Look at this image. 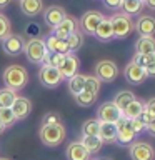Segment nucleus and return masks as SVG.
<instances>
[{"mask_svg": "<svg viewBox=\"0 0 155 160\" xmlns=\"http://www.w3.org/2000/svg\"><path fill=\"white\" fill-rule=\"evenodd\" d=\"M3 83L7 88H12V90H22L27 87L28 83V70L23 67V65H8L7 68L3 70Z\"/></svg>", "mask_w": 155, "mask_h": 160, "instance_id": "1", "label": "nucleus"}, {"mask_svg": "<svg viewBox=\"0 0 155 160\" xmlns=\"http://www.w3.org/2000/svg\"><path fill=\"white\" fill-rule=\"evenodd\" d=\"M38 138L45 147H58L60 143L67 138V128L63 123H53V125H40Z\"/></svg>", "mask_w": 155, "mask_h": 160, "instance_id": "2", "label": "nucleus"}, {"mask_svg": "<svg viewBox=\"0 0 155 160\" xmlns=\"http://www.w3.org/2000/svg\"><path fill=\"white\" fill-rule=\"evenodd\" d=\"M110 23H112V30H113V38L117 40H123L127 38L130 33L133 32V20L132 17H128L123 12H117L110 17Z\"/></svg>", "mask_w": 155, "mask_h": 160, "instance_id": "3", "label": "nucleus"}, {"mask_svg": "<svg viewBox=\"0 0 155 160\" xmlns=\"http://www.w3.org/2000/svg\"><path fill=\"white\" fill-rule=\"evenodd\" d=\"M23 53L30 63H43V58L47 55V47L42 38H28L25 40Z\"/></svg>", "mask_w": 155, "mask_h": 160, "instance_id": "4", "label": "nucleus"}, {"mask_svg": "<svg viewBox=\"0 0 155 160\" xmlns=\"http://www.w3.org/2000/svg\"><path fill=\"white\" fill-rule=\"evenodd\" d=\"M105 15L98 10H87L78 20V30L83 35H93L97 30L98 23L103 20Z\"/></svg>", "mask_w": 155, "mask_h": 160, "instance_id": "5", "label": "nucleus"}, {"mask_svg": "<svg viewBox=\"0 0 155 160\" xmlns=\"http://www.w3.org/2000/svg\"><path fill=\"white\" fill-rule=\"evenodd\" d=\"M38 82L45 88H57L63 82V77L58 68L50 67V65H42L38 70Z\"/></svg>", "mask_w": 155, "mask_h": 160, "instance_id": "6", "label": "nucleus"}, {"mask_svg": "<svg viewBox=\"0 0 155 160\" xmlns=\"http://www.w3.org/2000/svg\"><path fill=\"white\" fill-rule=\"evenodd\" d=\"M95 77L100 82L112 83L115 78L118 77V67L113 60H100L95 65Z\"/></svg>", "mask_w": 155, "mask_h": 160, "instance_id": "7", "label": "nucleus"}, {"mask_svg": "<svg viewBox=\"0 0 155 160\" xmlns=\"http://www.w3.org/2000/svg\"><path fill=\"white\" fill-rule=\"evenodd\" d=\"M115 127H117V143L118 145H132L135 142V137L137 133L132 130V125H130V120L125 118L123 115L120 117L117 122H115Z\"/></svg>", "mask_w": 155, "mask_h": 160, "instance_id": "8", "label": "nucleus"}, {"mask_svg": "<svg viewBox=\"0 0 155 160\" xmlns=\"http://www.w3.org/2000/svg\"><path fill=\"white\" fill-rule=\"evenodd\" d=\"M130 158L132 160H153L155 158V148L148 142L137 140L130 145Z\"/></svg>", "mask_w": 155, "mask_h": 160, "instance_id": "9", "label": "nucleus"}, {"mask_svg": "<svg viewBox=\"0 0 155 160\" xmlns=\"http://www.w3.org/2000/svg\"><path fill=\"white\" fill-rule=\"evenodd\" d=\"M120 117H122V110H118V107L113 102H103V103L98 105L97 120H100V122L115 123Z\"/></svg>", "mask_w": 155, "mask_h": 160, "instance_id": "10", "label": "nucleus"}, {"mask_svg": "<svg viewBox=\"0 0 155 160\" xmlns=\"http://www.w3.org/2000/svg\"><path fill=\"white\" fill-rule=\"evenodd\" d=\"M123 77L125 80L130 83V85H140V83H143L145 80L148 78V75L147 72H145V68L143 67H140V65H137L135 62H130L125 65V68H123Z\"/></svg>", "mask_w": 155, "mask_h": 160, "instance_id": "11", "label": "nucleus"}, {"mask_svg": "<svg viewBox=\"0 0 155 160\" xmlns=\"http://www.w3.org/2000/svg\"><path fill=\"white\" fill-rule=\"evenodd\" d=\"M23 45H25V40L22 35L18 33H10L8 37H5L2 40V48L3 52L10 55V57H17L23 52Z\"/></svg>", "mask_w": 155, "mask_h": 160, "instance_id": "12", "label": "nucleus"}, {"mask_svg": "<svg viewBox=\"0 0 155 160\" xmlns=\"http://www.w3.org/2000/svg\"><path fill=\"white\" fill-rule=\"evenodd\" d=\"M133 30L140 37H153L155 35V17L153 15H138L133 22Z\"/></svg>", "mask_w": 155, "mask_h": 160, "instance_id": "13", "label": "nucleus"}, {"mask_svg": "<svg viewBox=\"0 0 155 160\" xmlns=\"http://www.w3.org/2000/svg\"><path fill=\"white\" fill-rule=\"evenodd\" d=\"M65 17H67V12H65V8L60 7V5H50V7H47L43 10V22L52 30L57 27Z\"/></svg>", "mask_w": 155, "mask_h": 160, "instance_id": "14", "label": "nucleus"}, {"mask_svg": "<svg viewBox=\"0 0 155 160\" xmlns=\"http://www.w3.org/2000/svg\"><path fill=\"white\" fill-rule=\"evenodd\" d=\"M75 30H78V20L75 17L67 15V17H65L62 22L52 30V33L55 35V37H58V38H67V37H70V35L75 32Z\"/></svg>", "mask_w": 155, "mask_h": 160, "instance_id": "15", "label": "nucleus"}, {"mask_svg": "<svg viewBox=\"0 0 155 160\" xmlns=\"http://www.w3.org/2000/svg\"><path fill=\"white\" fill-rule=\"evenodd\" d=\"M12 112L15 115V118L17 120H23L27 118L30 113H32V102H30V98L27 97H22V95H17V98L13 100L12 103Z\"/></svg>", "mask_w": 155, "mask_h": 160, "instance_id": "16", "label": "nucleus"}, {"mask_svg": "<svg viewBox=\"0 0 155 160\" xmlns=\"http://www.w3.org/2000/svg\"><path fill=\"white\" fill-rule=\"evenodd\" d=\"M65 157L67 160H90L92 155L88 153V150L82 145L80 140L77 142H70L65 148Z\"/></svg>", "mask_w": 155, "mask_h": 160, "instance_id": "17", "label": "nucleus"}, {"mask_svg": "<svg viewBox=\"0 0 155 160\" xmlns=\"http://www.w3.org/2000/svg\"><path fill=\"white\" fill-rule=\"evenodd\" d=\"M78 67H80V60L78 57L75 53H67L65 55V60H63V63L60 65V73H62V77L63 80L65 78H70V77H73L75 73H78Z\"/></svg>", "mask_w": 155, "mask_h": 160, "instance_id": "18", "label": "nucleus"}, {"mask_svg": "<svg viewBox=\"0 0 155 160\" xmlns=\"http://www.w3.org/2000/svg\"><path fill=\"white\" fill-rule=\"evenodd\" d=\"M43 42H45V47H47V52H55V53H62V55L70 53L68 43L65 38H58L53 33H50V35H47V38Z\"/></svg>", "mask_w": 155, "mask_h": 160, "instance_id": "19", "label": "nucleus"}, {"mask_svg": "<svg viewBox=\"0 0 155 160\" xmlns=\"http://www.w3.org/2000/svg\"><path fill=\"white\" fill-rule=\"evenodd\" d=\"M132 62L143 67L148 77H155V53H135Z\"/></svg>", "mask_w": 155, "mask_h": 160, "instance_id": "20", "label": "nucleus"}, {"mask_svg": "<svg viewBox=\"0 0 155 160\" xmlns=\"http://www.w3.org/2000/svg\"><path fill=\"white\" fill-rule=\"evenodd\" d=\"M20 12L27 17H37L43 12V2L42 0H18Z\"/></svg>", "mask_w": 155, "mask_h": 160, "instance_id": "21", "label": "nucleus"}, {"mask_svg": "<svg viewBox=\"0 0 155 160\" xmlns=\"http://www.w3.org/2000/svg\"><path fill=\"white\" fill-rule=\"evenodd\" d=\"M93 37L98 40V42H110L113 40V30H112V23H110V18L103 17V20L98 23L97 30H95Z\"/></svg>", "mask_w": 155, "mask_h": 160, "instance_id": "22", "label": "nucleus"}, {"mask_svg": "<svg viewBox=\"0 0 155 160\" xmlns=\"http://www.w3.org/2000/svg\"><path fill=\"white\" fill-rule=\"evenodd\" d=\"M98 137L103 143H117V127H115V123L100 122Z\"/></svg>", "mask_w": 155, "mask_h": 160, "instance_id": "23", "label": "nucleus"}, {"mask_svg": "<svg viewBox=\"0 0 155 160\" xmlns=\"http://www.w3.org/2000/svg\"><path fill=\"white\" fill-rule=\"evenodd\" d=\"M143 110H145V102L135 98L133 102H130L127 107L122 110V115L125 118H128V120H133V118H138L140 115L143 113Z\"/></svg>", "mask_w": 155, "mask_h": 160, "instance_id": "24", "label": "nucleus"}, {"mask_svg": "<svg viewBox=\"0 0 155 160\" xmlns=\"http://www.w3.org/2000/svg\"><path fill=\"white\" fill-rule=\"evenodd\" d=\"M120 10L123 13H127L128 17H132V15H142L143 0H122Z\"/></svg>", "mask_w": 155, "mask_h": 160, "instance_id": "25", "label": "nucleus"}, {"mask_svg": "<svg viewBox=\"0 0 155 160\" xmlns=\"http://www.w3.org/2000/svg\"><path fill=\"white\" fill-rule=\"evenodd\" d=\"M135 53H155V38L153 37H138L135 42Z\"/></svg>", "mask_w": 155, "mask_h": 160, "instance_id": "26", "label": "nucleus"}, {"mask_svg": "<svg viewBox=\"0 0 155 160\" xmlns=\"http://www.w3.org/2000/svg\"><path fill=\"white\" fill-rule=\"evenodd\" d=\"M80 142H82V145L88 150L90 155L98 153L103 147V142L100 140V137H87V135H82V140H80Z\"/></svg>", "mask_w": 155, "mask_h": 160, "instance_id": "27", "label": "nucleus"}, {"mask_svg": "<svg viewBox=\"0 0 155 160\" xmlns=\"http://www.w3.org/2000/svg\"><path fill=\"white\" fill-rule=\"evenodd\" d=\"M135 98H137V97H135V95L130 92V90H120V92L115 93V97H113L112 102L118 107V110H123L130 102H133Z\"/></svg>", "mask_w": 155, "mask_h": 160, "instance_id": "28", "label": "nucleus"}, {"mask_svg": "<svg viewBox=\"0 0 155 160\" xmlns=\"http://www.w3.org/2000/svg\"><path fill=\"white\" fill-rule=\"evenodd\" d=\"M97 93H92V92H87V90H82L80 93L73 95L75 102H77V105H80V107H90V105H93L95 102H97Z\"/></svg>", "mask_w": 155, "mask_h": 160, "instance_id": "29", "label": "nucleus"}, {"mask_svg": "<svg viewBox=\"0 0 155 160\" xmlns=\"http://www.w3.org/2000/svg\"><path fill=\"white\" fill-rule=\"evenodd\" d=\"M85 87V75L82 73H75L73 77L68 78V90L72 95H77L83 90Z\"/></svg>", "mask_w": 155, "mask_h": 160, "instance_id": "30", "label": "nucleus"}, {"mask_svg": "<svg viewBox=\"0 0 155 160\" xmlns=\"http://www.w3.org/2000/svg\"><path fill=\"white\" fill-rule=\"evenodd\" d=\"M98 130H100V120L97 118H88L82 125V135H87V137H98Z\"/></svg>", "mask_w": 155, "mask_h": 160, "instance_id": "31", "label": "nucleus"}, {"mask_svg": "<svg viewBox=\"0 0 155 160\" xmlns=\"http://www.w3.org/2000/svg\"><path fill=\"white\" fill-rule=\"evenodd\" d=\"M17 98V92L12 88H0V107L2 108H10L13 103V100Z\"/></svg>", "mask_w": 155, "mask_h": 160, "instance_id": "32", "label": "nucleus"}, {"mask_svg": "<svg viewBox=\"0 0 155 160\" xmlns=\"http://www.w3.org/2000/svg\"><path fill=\"white\" fill-rule=\"evenodd\" d=\"M68 43V48H70V53L77 52V50H80L83 47V33L80 32V30H75V32L70 35V37L65 38Z\"/></svg>", "mask_w": 155, "mask_h": 160, "instance_id": "33", "label": "nucleus"}, {"mask_svg": "<svg viewBox=\"0 0 155 160\" xmlns=\"http://www.w3.org/2000/svg\"><path fill=\"white\" fill-rule=\"evenodd\" d=\"M65 60V55L62 53H55V52H47L43 58V63L42 65H50V67H55V68H60V65L63 63Z\"/></svg>", "mask_w": 155, "mask_h": 160, "instance_id": "34", "label": "nucleus"}, {"mask_svg": "<svg viewBox=\"0 0 155 160\" xmlns=\"http://www.w3.org/2000/svg\"><path fill=\"white\" fill-rule=\"evenodd\" d=\"M0 122L5 125V128L13 127L15 122H17V118H15L12 108H2V107H0Z\"/></svg>", "mask_w": 155, "mask_h": 160, "instance_id": "35", "label": "nucleus"}, {"mask_svg": "<svg viewBox=\"0 0 155 160\" xmlns=\"http://www.w3.org/2000/svg\"><path fill=\"white\" fill-rule=\"evenodd\" d=\"M100 80L95 77V75H85V87L83 90H87V92H92V93H97L100 92Z\"/></svg>", "mask_w": 155, "mask_h": 160, "instance_id": "36", "label": "nucleus"}, {"mask_svg": "<svg viewBox=\"0 0 155 160\" xmlns=\"http://www.w3.org/2000/svg\"><path fill=\"white\" fill-rule=\"evenodd\" d=\"M12 33V23H10L8 17L5 13L0 12V40H3L5 37Z\"/></svg>", "mask_w": 155, "mask_h": 160, "instance_id": "37", "label": "nucleus"}, {"mask_svg": "<svg viewBox=\"0 0 155 160\" xmlns=\"http://www.w3.org/2000/svg\"><path fill=\"white\" fill-rule=\"evenodd\" d=\"M53 123H62V117L57 112H48L43 115L42 118V125H53Z\"/></svg>", "mask_w": 155, "mask_h": 160, "instance_id": "38", "label": "nucleus"}, {"mask_svg": "<svg viewBox=\"0 0 155 160\" xmlns=\"http://www.w3.org/2000/svg\"><path fill=\"white\" fill-rule=\"evenodd\" d=\"M130 125H132V130H133L135 133H142V132H145V130H147V123H145L140 117L130 120Z\"/></svg>", "mask_w": 155, "mask_h": 160, "instance_id": "39", "label": "nucleus"}, {"mask_svg": "<svg viewBox=\"0 0 155 160\" xmlns=\"http://www.w3.org/2000/svg\"><path fill=\"white\" fill-rule=\"evenodd\" d=\"M145 112H147L152 118H155V97L145 102Z\"/></svg>", "mask_w": 155, "mask_h": 160, "instance_id": "40", "label": "nucleus"}, {"mask_svg": "<svg viewBox=\"0 0 155 160\" xmlns=\"http://www.w3.org/2000/svg\"><path fill=\"white\" fill-rule=\"evenodd\" d=\"M102 3H103L108 10H118V8H120V3H122V0H102Z\"/></svg>", "mask_w": 155, "mask_h": 160, "instance_id": "41", "label": "nucleus"}, {"mask_svg": "<svg viewBox=\"0 0 155 160\" xmlns=\"http://www.w3.org/2000/svg\"><path fill=\"white\" fill-rule=\"evenodd\" d=\"M145 132H147L150 137H153V138H155V118L152 120V122H148V123H147V130H145Z\"/></svg>", "mask_w": 155, "mask_h": 160, "instance_id": "42", "label": "nucleus"}, {"mask_svg": "<svg viewBox=\"0 0 155 160\" xmlns=\"http://www.w3.org/2000/svg\"><path fill=\"white\" fill-rule=\"evenodd\" d=\"M25 32H27L28 35H32V33H38L40 30H38V25H27ZM30 38H32V37H30Z\"/></svg>", "mask_w": 155, "mask_h": 160, "instance_id": "43", "label": "nucleus"}, {"mask_svg": "<svg viewBox=\"0 0 155 160\" xmlns=\"http://www.w3.org/2000/svg\"><path fill=\"white\" fill-rule=\"evenodd\" d=\"M143 7H147L150 10H155V0H143Z\"/></svg>", "mask_w": 155, "mask_h": 160, "instance_id": "44", "label": "nucleus"}, {"mask_svg": "<svg viewBox=\"0 0 155 160\" xmlns=\"http://www.w3.org/2000/svg\"><path fill=\"white\" fill-rule=\"evenodd\" d=\"M10 2H12V0H0V8H5Z\"/></svg>", "mask_w": 155, "mask_h": 160, "instance_id": "45", "label": "nucleus"}, {"mask_svg": "<svg viewBox=\"0 0 155 160\" xmlns=\"http://www.w3.org/2000/svg\"><path fill=\"white\" fill-rule=\"evenodd\" d=\"M5 130H7V128H5V125L0 122V135H3V133H5Z\"/></svg>", "mask_w": 155, "mask_h": 160, "instance_id": "46", "label": "nucleus"}, {"mask_svg": "<svg viewBox=\"0 0 155 160\" xmlns=\"http://www.w3.org/2000/svg\"><path fill=\"white\" fill-rule=\"evenodd\" d=\"M90 160H112V158H90Z\"/></svg>", "mask_w": 155, "mask_h": 160, "instance_id": "47", "label": "nucleus"}, {"mask_svg": "<svg viewBox=\"0 0 155 160\" xmlns=\"http://www.w3.org/2000/svg\"><path fill=\"white\" fill-rule=\"evenodd\" d=\"M0 160H10V158H7V157H0Z\"/></svg>", "mask_w": 155, "mask_h": 160, "instance_id": "48", "label": "nucleus"}]
</instances>
